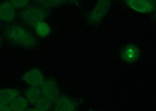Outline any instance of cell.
Segmentation results:
<instances>
[{
	"label": "cell",
	"instance_id": "obj_1",
	"mask_svg": "<svg viewBox=\"0 0 156 111\" xmlns=\"http://www.w3.org/2000/svg\"><path fill=\"white\" fill-rule=\"evenodd\" d=\"M3 34L8 42L20 48L31 49L37 45V40L28 30L16 24L5 26Z\"/></svg>",
	"mask_w": 156,
	"mask_h": 111
},
{
	"label": "cell",
	"instance_id": "obj_2",
	"mask_svg": "<svg viewBox=\"0 0 156 111\" xmlns=\"http://www.w3.org/2000/svg\"><path fill=\"white\" fill-rule=\"evenodd\" d=\"M46 9L38 5H27L21 11L20 16L25 24L35 27L37 23L46 19L48 15Z\"/></svg>",
	"mask_w": 156,
	"mask_h": 111
},
{
	"label": "cell",
	"instance_id": "obj_3",
	"mask_svg": "<svg viewBox=\"0 0 156 111\" xmlns=\"http://www.w3.org/2000/svg\"><path fill=\"white\" fill-rule=\"evenodd\" d=\"M111 0H98L97 5L89 14V20L94 23L101 21L108 13Z\"/></svg>",
	"mask_w": 156,
	"mask_h": 111
},
{
	"label": "cell",
	"instance_id": "obj_4",
	"mask_svg": "<svg viewBox=\"0 0 156 111\" xmlns=\"http://www.w3.org/2000/svg\"><path fill=\"white\" fill-rule=\"evenodd\" d=\"M42 95L54 101L58 99L59 95L58 85L53 79H48L44 81L40 86Z\"/></svg>",
	"mask_w": 156,
	"mask_h": 111
},
{
	"label": "cell",
	"instance_id": "obj_5",
	"mask_svg": "<svg viewBox=\"0 0 156 111\" xmlns=\"http://www.w3.org/2000/svg\"><path fill=\"white\" fill-rule=\"evenodd\" d=\"M131 9L140 13H150L155 10V5L147 0H124Z\"/></svg>",
	"mask_w": 156,
	"mask_h": 111
},
{
	"label": "cell",
	"instance_id": "obj_6",
	"mask_svg": "<svg viewBox=\"0 0 156 111\" xmlns=\"http://www.w3.org/2000/svg\"><path fill=\"white\" fill-rule=\"evenodd\" d=\"M23 81L32 87H40L44 82V75L40 70L32 69L22 76Z\"/></svg>",
	"mask_w": 156,
	"mask_h": 111
},
{
	"label": "cell",
	"instance_id": "obj_7",
	"mask_svg": "<svg viewBox=\"0 0 156 111\" xmlns=\"http://www.w3.org/2000/svg\"><path fill=\"white\" fill-rule=\"evenodd\" d=\"M16 16L15 8L11 1H5L0 4V19L5 22H12Z\"/></svg>",
	"mask_w": 156,
	"mask_h": 111
},
{
	"label": "cell",
	"instance_id": "obj_8",
	"mask_svg": "<svg viewBox=\"0 0 156 111\" xmlns=\"http://www.w3.org/2000/svg\"><path fill=\"white\" fill-rule=\"evenodd\" d=\"M20 93L15 88H4L0 89V102L9 104L19 96Z\"/></svg>",
	"mask_w": 156,
	"mask_h": 111
},
{
	"label": "cell",
	"instance_id": "obj_9",
	"mask_svg": "<svg viewBox=\"0 0 156 111\" xmlns=\"http://www.w3.org/2000/svg\"><path fill=\"white\" fill-rule=\"evenodd\" d=\"M26 95L28 102L33 105H36L41 98V90L37 87H32L26 91Z\"/></svg>",
	"mask_w": 156,
	"mask_h": 111
},
{
	"label": "cell",
	"instance_id": "obj_10",
	"mask_svg": "<svg viewBox=\"0 0 156 111\" xmlns=\"http://www.w3.org/2000/svg\"><path fill=\"white\" fill-rule=\"evenodd\" d=\"M9 105L12 111H23L27 107L28 101L23 97L18 96L12 101Z\"/></svg>",
	"mask_w": 156,
	"mask_h": 111
},
{
	"label": "cell",
	"instance_id": "obj_11",
	"mask_svg": "<svg viewBox=\"0 0 156 111\" xmlns=\"http://www.w3.org/2000/svg\"><path fill=\"white\" fill-rule=\"evenodd\" d=\"M54 110L55 111H69L73 110V104L70 100L65 97H61L56 100Z\"/></svg>",
	"mask_w": 156,
	"mask_h": 111
},
{
	"label": "cell",
	"instance_id": "obj_12",
	"mask_svg": "<svg viewBox=\"0 0 156 111\" xmlns=\"http://www.w3.org/2000/svg\"><path fill=\"white\" fill-rule=\"evenodd\" d=\"M37 5L45 9L58 7L65 2V0H35Z\"/></svg>",
	"mask_w": 156,
	"mask_h": 111
},
{
	"label": "cell",
	"instance_id": "obj_13",
	"mask_svg": "<svg viewBox=\"0 0 156 111\" xmlns=\"http://www.w3.org/2000/svg\"><path fill=\"white\" fill-rule=\"evenodd\" d=\"M35 28L36 33L40 37H46L51 32L50 26L44 21L37 23L35 26Z\"/></svg>",
	"mask_w": 156,
	"mask_h": 111
},
{
	"label": "cell",
	"instance_id": "obj_14",
	"mask_svg": "<svg viewBox=\"0 0 156 111\" xmlns=\"http://www.w3.org/2000/svg\"><path fill=\"white\" fill-rule=\"evenodd\" d=\"M54 101L45 97L41 98L36 104V109L37 111H48L51 109Z\"/></svg>",
	"mask_w": 156,
	"mask_h": 111
},
{
	"label": "cell",
	"instance_id": "obj_15",
	"mask_svg": "<svg viewBox=\"0 0 156 111\" xmlns=\"http://www.w3.org/2000/svg\"><path fill=\"white\" fill-rule=\"evenodd\" d=\"M125 58L128 61L134 59L137 56V51L136 47L130 46L127 48L125 53Z\"/></svg>",
	"mask_w": 156,
	"mask_h": 111
},
{
	"label": "cell",
	"instance_id": "obj_16",
	"mask_svg": "<svg viewBox=\"0 0 156 111\" xmlns=\"http://www.w3.org/2000/svg\"><path fill=\"white\" fill-rule=\"evenodd\" d=\"M30 0H11V2L15 9H22L27 6Z\"/></svg>",
	"mask_w": 156,
	"mask_h": 111
},
{
	"label": "cell",
	"instance_id": "obj_17",
	"mask_svg": "<svg viewBox=\"0 0 156 111\" xmlns=\"http://www.w3.org/2000/svg\"><path fill=\"white\" fill-rule=\"evenodd\" d=\"M0 111H12L10 108L9 105L0 102Z\"/></svg>",
	"mask_w": 156,
	"mask_h": 111
},
{
	"label": "cell",
	"instance_id": "obj_18",
	"mask_svg": "<svg viewBox=\"0 0 156 111\" xmlns=\"http://www.w3.org/2000/svg\"><path fill=\"white\" fill-rule=\"evenodd\" d=\"M66 1H69L72 3L76 4V5L78 3V0H66Z\"/></svg>",
	"mask_w": 156,
	"mask_h": 111
},
{
	"label": "cell",
	"instance_id": "obj_19",
	"mask_svg": "<svg viewBox=\"0 0 156 111\" xmlns=\"http://www.w3.org/2000/svg\"><path fill=\"white\" fill-rule=\"evenodd\" d=\"M147 1H149V2H151L152 3L155 5L156 0H147Z\"/></svg>",
	"mask_w": 156,
	"mask_h": 111
},
{
	"label": "cell",
	"instance_id": "obj_20",
	"mask_svg": "<svg viewBox=\"0 0 156 111\" xmlns=\"http://www.w3.org/2000/svg\"><path fill=\"white\" fill-rule=\"evenodd\" d=\"M1 37H0V45H1Z\"/></svg>",
	"mask_w": 156,
	"mask_h": 111
}]
</instances>
